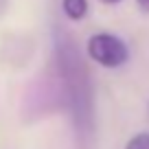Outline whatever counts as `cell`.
Returning a JSON list of instances; mask_svg holds the SVG:
<instances>
[{
  "mask_svg": "<svg viewBox=\"0 0 149 149\" xmlns=\"http://www.w3.org/2000/svg\"><path fill=\"white\" fill-rule=\"evenodd\" d=\"M136 7H138L143 13L149 15V0H136Z\"/></svg>",
  "mask_w": 149,
  "mask_h": 149,
  "instance_id": "obj_4",
  "label": "cell"
},
{
  "mask_svg": "<svg viewBox=\"0 0 149 149\" xmlns=\"http://www.w3.org/2000/svg\"><path fill=\"white\" fill-rule=\"evenodd\" d=\"M86 53L94 64L103 68H121L130 59V48L118 35L114 33H94L86 42Z\"/></svg>",
  "mask_w": 149,
  "mask_h": 149,
  "instance_id": "obj_1",
  "label": "cell"
},
{
  "mask_svg": "<svg viewBox=\"0 0 149 149\" xmlns=\"http://www.w3.org/2000/svg\"><path fill=\"white\" fill-rule=\"evenodd\" d=\"M125 149H149V132H138L127 140Z\"/></svg>",
  "mask_w": 149,
  "mask_h": 149,
  "instance_id": "obj_3",
  "label": "cell"
},
{
  "mask_svg": "<svg viewBox=\"0 0 149 149\" xmlns=\"http://www.w3.org/2000/svg\"><path fill=\"white\" fill-rule=\"evenodd\" d=\"M101 2H105V5H118L121 0H101Z\"/></svg>",
  "mask_w": 149,
  "mask_h": 149,
  "instance_id": "obj_5",
  "label": "cell"
},
{
  "mask_svg": "<svg viewBox=\"0 0 149 149\" xmlns=\"http://www.w3.org/2000/svg\"><path fill=\"white\" fill-rule=\"evenodd\" d=\"M61 11L68 20L81 22L90 11V2L88 0H61Z\"/></svg>",
  "mask_w": 149,
  "mask_h": 149,
  "instance_id": "obj_2",
  "label": "cell"
}]
</instances>
